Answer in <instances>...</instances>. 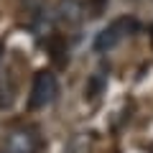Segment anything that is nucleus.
I'll list each match as a JSON object with an SVG mask.
<instances>
[{
	"mask_svg": "<svg viewBox=\"0 0 153 153\" xmlns=\"http://www.w3.org/2000/svg\"><path fill=\"white\" fill-rule=\"evenodd\" d=\"M138 31V21L135 18H117V21H112L110 26H105L102 31L94 36L92 41V49L94 54H107V51H112L115 46H120V41L125 36H133V33Z\"/></svg>",
	"mask_w": 153,
	"mask_h": 153,
	"instance_id": "nucleus-1",
	"label": "nucleus"
},
{
	"mask_svg": "<svg viewBox=\"0 0 153 153\" xmlns=\"http://www.w3.org/2000/svg\"><path fill=\"white\" fill-rule=\"evenodd\" d=\"M151 41H153V26H151Z\"/></svg>",
	"mask_w": 153,
	"mask_h": 153,
	"instance_id": "nucleus-8",
	"label": "nucleus"
},
{
	"mask_svg": "<svg viewBox=\"0 0 153 153\" xmlns=\"http://www.w3.org/2000/svg\"><path fill=\"white\" fill-rule=\"evenodd\" d=\"M51 10H54L56 26L66 28V31L79 28V26H82V21H84V16H87V5H84V0H59Z\"/></svg>",
	"mask_w": 153,
	"mask_h": 153,
	"instance_id": "nucleus-4",
	"label": "nucleus"
},
{
	"mask_svg": "<svg viewBox=\"0 0 153 153\" xmlns=\"http://www.w3.org/2000/svg\"><path fill=\"white\" fill-rule=\"evenodd\" d=\"M102 87H105V71H97V74L89 79V87H87V94L89 97H97L100 92H102Z\"/></svg>",
	"mask_w": 153,
	"mask_h": 153,
	"instance_id": "nucleus-5",
	"label": "nucleus"
},
{
	"mask_svg": "<svg viewBox=\"0 0 153 153\" xmlns=\"http://www.w3.org/2000/svg\"><path fill=\"white\" fill-rule=\"evenodd\" d=\"M107 5V0H89V8H92V16H100V10H102V8Z\"/></svg>",
	"mask_w": 153,
	"mask_h": 153,
	"instance_id": "nucleus-6",
	"label": "nucleus"
},
{
	"mask_svg": "<svg viewBox=\"0 0 153 153\" xmlns=\"http://www.w3.org/2000/svg\"><path fill=\"white\" fill-rule=\"evenodd\" d=\"M3 51H5V49H3V44H0V59H3Z\"/></svg>",
	"mask_w": 153,
	"mask_h": 153,
	"instance_id": "nucleus-7",
	"label": "nucleus"
},
{
	"mask_svg": "<svg viewBox=\"0 0 153 153\" xmlns=\"http://www.w3.org/2000/svg\"><path fill=\"white\" fill-rule=\"evenodd\" d=\"M59 97V79L51 69H41L36 71L31 84V94H28V107L31 110H44L49 105L56 102Z\"/></svg>",
	"mask_w": 153,
	"mask_h": 153,
	"instance_id": "nucleus-2",
	"label": "nucleus"
},
{
	"mask_svg": "<svg viewBox=\"0 0 153 153\" xmlns=\"http://www.w3.org/2000/svg\"><path fill=\"white\" fill-rule=\"evenodd\" d=\"M41 133L36 125H18L5 138V153H38Z\"/></svg>",
	"mask_w": 153,
	"mask_h": 153,
	"instance_id": "nucleus-3",
	"label": "nucleus"
}]
</instances>
